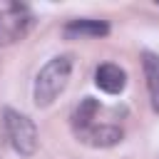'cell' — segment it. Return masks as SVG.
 <instances>
[{
  "instance_id": "5b68a950",
  "label": "cell",
  "mask_w": 159,
  "mask_h": 159,
  "mask_svg": "<svg viewBox=\"0 0 159 159\" xmlns=\"http://www.w3.org/2000/svg\"><path fill=\"white\" fill-rule=\"evenodd\" d=\"M109 32V25L104 20H70L62 27V35L67 40H82V37H104Z\"/></svg>"
},
{
  "instance_id": "277c9868",
  "label": "cell",
  "mask_w": 159,
  "mask_h": 159,
  "mask_svg": "<svg viewBox=\"0 0 159 159\" xmlns=\"http://www.w3.org/2000/svg\"><path fill=\"white\" fill-rule=\"evenodd\" d=\"M94 84H97L102 92H107V94H119V92L124 89V84H127V75H124V70H122L119 65L107 62V65H99V67H97V72H94Z\"/></svg>"
},
{
  "instance_id": "ba28073f",
  "label": "cell",
  "mask_w": 159,
  "mask_h": 159,
  "mask_svg": "<svg viewBox=\"0 0 159 159\" xmlns=\"http://www.w3.org/2000/svg\"><path fill=\"white\" fill-rule=\"evenodd\" d=\"M97 109H99V104H97V99H92V97H84V99L77 104V109H75V114H72L75 134H80V132H84L87 127L94 124V114H97Z\"/></svg>"
},
{
  "instance_id": "3957f363",
  "label": "cell",
  "mask_w": 159,
  "mask_h": 159,
  "mask_svg": "<svg viewBox=\"0 0 159 159\" xmlns=\"http://www.w3.org/2000/svg\"><path fill=\"white\" fill-rule=\"evenodd\" d=\"M30 27H32V15L25 7L12 5L7 10H0V47L22 40Z\"/></svg>"
},
{
  "instance_id": "7a4b0ae2",
  "label": "cell",
  "mask_w": 159,
  "mask_h": 159,
  "mask_svg": "<svg viewBox=\"0 0 159 159\" xmlns=\"http://www.w3.org/2000/svg\"><path fill=\"white\" fill-rule=\"evenodd\" d=\"M2 129H5V137H7L10 147L17 154H25V157L35 154V149H37V129L25 114H20V112H15L10 107L2 109Z\"/></svg>"
},
{
  "instance_id": "52a82bcc",
  "label": "cell",
  "mask_w": 159,
  "mask_h": 159,
  "mask_svg": "<svg viewBox=\"0 0 159 159\" xmlns=\"http://www.w3.org/2000/svg\"><path fill=\"white\" fill-rule=\"evenodd\" d=\"M142 65H144V75H147V87H149L152 109L159 112V55L144 52V55H142Z\"/></svg>"
},
{
  "instance_id": "8992f818",
  "label": "cell",
  "mask_w": 159,
  "mask_h": 159,
  "mask_svg": "<svg viewBox=\"0 0 159 159\" xmlns=\"http://www.w3.org/2000/svg\"><path fill=\"white\" fill-rule=\"evenodd\" d=\"M82 142H87V144H92V147H112V144H117L119 139H122V129L119 127H114V124H92V127H87L84 132H80L77 134Z\"/></svg>"
},
{
  "instance_id": "6da1fadb",
  "label": "cell",
  "mask_w": 159,
  "mask_h": 159,
  "mask_svg": "<svg viewBox=\"0 0 159 159\" xmlns=\"http://www.w3.org/2000/svg\"><path fill=\"white\" fill-rule=\"evenodd\" d=\"M70 72H72V60L67 55L52 57L35 77V104L37 107H47L55 102V97L67 87L70 82Z\"/></svg>"
}]
</instances>
